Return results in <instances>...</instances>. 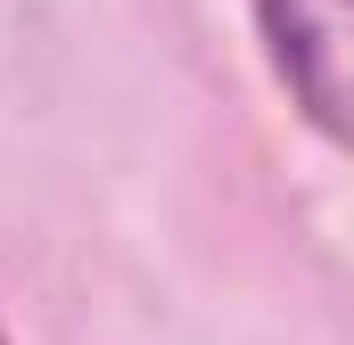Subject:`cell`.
Returning a JSON list of instances; mask_svg holds the SVG:
<instances>
[{
    "label": "cell",
    "mask_w": 354,
    "mask_h": 345,
    "mask_svg": "<svg viewBox=\"0 0 354 345\" xmlns=\"http://www.w3.org/2000/svg\"><path fill=\"white\" fill-rule=\"evenodd\" d=\"M0 345H8V337H0Z\"/></svg>",
    "instance_id": "7a4b0ae2"
},
{
    "label": "cell",
    "mask_w": 354,
    "mask_h": 345,
    "mask_svg": "<svg viewBox=\"0 0 354 345\" xmlns=\"http://www.w3.org/2000/svg\"><path fill=\"white\" fill-rule=\"evenodd\" d=\"M256 33L288 107L354 148V0H256Z\"/></svg>",
    "instance_id": "6da1fadb"
}]
</instances>
